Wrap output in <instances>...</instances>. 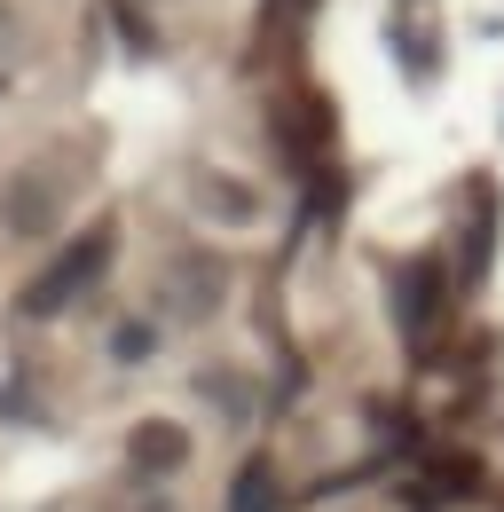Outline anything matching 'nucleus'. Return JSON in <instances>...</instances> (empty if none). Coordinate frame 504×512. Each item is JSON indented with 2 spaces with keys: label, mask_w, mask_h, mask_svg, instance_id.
Listing matches in <instances>:
<instances>
[{
  "label": "nucleus",
  "mask_w": 504,
  "mask_h": 512,
  "mask_svg": "<svg viewBox=\"0 0 504 512\" xmlns=\"http://www.w3.org/2000/svg\"><path fill=\"white\" fill-rule=\"evenodd\" d=\"M103 260H111V229H87V237H79V245H71L40 284H24V300H16V308H24V316H63V308L103 276Z\"/></svg>",
  "instance_id": "obj_1"
},
{
  "label": "nucleus",
  "mask_w": 504,
  "mask_h": 512,
  "mask_svg": "<svg viewBox=\"0 0 504 512\" xmlns=\"http://www.w3.org/2000/svg\"><path fill=\"white\" fill-rule=\"evenodd\" d=\"M56 213H63V174H56V166H24V174L0 190V221H8L16 237L56 229Z\"/></svg>",
  "instance_id": "obj_2"
},
{
  "label": "nucleus",
  "mask_w": 504,
  "mask_h": 512,
  "mask_svg": "<svg viewBox=\"0 0 504 512\" xmlns=\"http://www.w3.org/2000/svg\"><path fill=\"white\" fill-rule=\"evenodd\" d=\"M182 457H189V434L174 418H142V426L126 434V465H134V473H174Z\"/></svg>",
  "instance_id": "obj_3"
},
{
  "label": "nucleus",
  "mask_w": 504,
  "mask_h": 512,
  "mask_svg": "<svg viewBox=\"0 0 504 512\" xmlns=\"http://www.w3.org/2000/svg\"><path fill=\"white\" fill-rule=\"evenodd\" d=\"M174 300H182L189 316H213V300H221V268H213V260H182V268H174Z\"/></svg>",
  "instance_id": "obj_4"
},
{
  "label": "nucleus",
  "mask_w": 504,
  "mask_h": 512,
  "mask_svg": "<svg viewBox=\"0 0 504 512\" xmlns=\"http://www.w3.org/2000/svg\"><path fill=\"white\" fill-rule=\"evenodd\" d=\"M237 512H276V497H268V465H245V473H237Z\"/></svg>",
  "instance_id": "obj_5"
},
{
  "label": "nucleus",
  "mask_w": 504,
  "mask_h": 512,
  "mask_svg": "<svg viewBox=\"0 0 504 512\" xmlns=\"http://www.w3.org/2000/svg\"><path fill=\"white\" fill-rule=\"evenodd\" d=\"M0 40H8V8H0Z\"/></svg>",
  "instance_id": "obj_6"
}]
</instances>
